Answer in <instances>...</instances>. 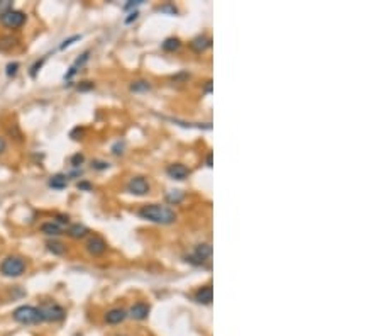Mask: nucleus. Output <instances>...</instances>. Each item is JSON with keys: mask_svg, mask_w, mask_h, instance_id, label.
Listing matches in <instances>:
<instances>
[{"mask_svg": "<svg viewBox=\"0 0 381 336\" xmlns=\"http://www.w3.org/2000/svg\"><path fill=\"white\" fill-rule=\"evenodd\" d=\"M139 216L146 221L156 222V224H173L176 221V212L168 205L161 204H146L139 209Z\"/></svg>", "mask_w": 381, "mask_h": 336, "instance_id": "f257e3e1", "label": "nucleus"}, {"mask_svg": "<svg viewBox=\"0 0 381 336\" xmlns=\"http://www.w3.org/2000/svg\"><path fill=\"white\" fill-rule=\"evenodd\" d=\"M12 319L19 324H37L43 323L39 309L34 306H19L12 313Z\"/></svg>", "mask_w": 381, "mask_h": 336, "instance_id": "f03ea898", "label": "nucleus"}, {"mask_svg": "<svg viewBox=\"0 0 381 336\" xmlns=\"http://www.w3.org/2000/svg\"><path fill=\"white\" fill-rule=\"evenodd\" d=\"M26 272V262L20 256H7L0 263V273L5 277H20Z\"/></svg>", "mask_w": 381, "mask_h": 336, "instance_id": "7ed1b4c3", "label": "nucleus"}, {"mask_svg": "<svg viewBox=\"0 0 381 336\" xmlns=\"http://www.w3.org/2000/svg\"><path fill=\"white\" fill-rule=\"evenodd\" d=\"M37 309H39L41 319L43 321H53V323H56V321L64 319V316H66L64 309L56 302H43Z\"/></svg>", "mask_w": 381, "mask_h": 336, "instance_id": "20e7f679", "label": "nucleus"}, {"mask_svg": "<svg viewBox=\"0 0 381 336\" xmlns=\"http://www.w3.org/2000/svg\"><path fill=\"white\" fill-rule=\"evenodd\" d=\"M27 16L22 12V10H16V9H10L7 10L3 16H0V24L7 29H19L26 24Z\"/></svg>", "mask_w": 381, "mask_h": 336, "instance_id": "39448f33", "label": "nucleus"}, {"mask_svg": "<svg viewBox=\"0 0 381 336\" xmlns=\"http://www.w3.org/2000/svg\"><path fill=\"white\" fill-rule=\"evenodd\" d=\"M126 188H127V192H130V194H134V195H146V194H149L151 185L144 177H132L129 182H127Z\"/></svg>", "mask_w": 381, "mask_h": 336, "instance_id": "423d86ee", "label": "nucleus"}, {"mask_svg": "<svg viewBox=\"0 0 381 336\" xmlns=\"http://www.w3.org/2000/svg\"><path fill=\"white\" fill-rule=\"evenodd\" d=\"M85 248H87V252L90 253L92 256H102L105 252H107V241H105L102 236L94 235L88 238Z\"/></svg>", "mask_w": 381, "mask_h": 336, "instance_id": "0eeeda50", "label": "nucleus"}, {"mask_svg": "<svg viewBox=\"0 0 381 336\" xmlns=\"http://www.w3.org/2000/svg\"><path fill=\"white\" fill-rule=\"evenodd\" d=\"M212 256V246L208 243H202V245H197L195 248V255L188 256L187 262L195 263V265H204L205 260H208Z\"/></svg>", "mask_w": 381, "mask_h": 336, "instance_id": "6e6552de", "label": "nucleus"}, {"mask_svg": "<svg viewBox=\"0 0 381 336\" xmlns=\"http://www.w3.org/2000/svg\"><path fill=\"white\" fill-rule=\"evenodd\" d=\"M166 173L170 175V178H173V180L181 182V180H185V178H188L190 170H188L183 163H171V165H168L166 168Z\"/></svg>", "mask_w": 381, "mask_h": 336, "instance_id": "1a4fd4ad", "label": "nucleus"}, {"mask_svg": "<svg viewBox=\"0 0 381 336\" xmlns=\"http://www.w3.org/2000/svg\"><path fill=\"white\" fill-rule=\"evenodd\" d=\"M149 306H147L146 302H137V304H134L132 307H130V311H129V314L127 316H130L132 319H136V321H143V319H146L147 316H149Z\"/></svg>", "mask_w": 381, "mask_h": 336, "instance_id": "9d476101", "label": "nucleus"}, {"mask_svg": "<svg viewBox=\"0 0 381 336\" xmlns=\"http://www.w3.org/2000/svg\"><path fill=\"white\" fill-rule=\"evenodd\" d=\"M195 301H197L198 304H210L212 301H214V289H212V286H204L200 287V289L195 292Z\"/></svg>", "mask_w": 381, "mask_h": 336, "instance_id": "9b49d317", "label": "nucleus"}, {"mask_svg": "<svg viewBox=\"0 0 381 336\" xmlns=\"http://www.w3.org/2000/svg\"><path fill=\"white\" fill-rule=\"evenodd\" d=\"M127 318V311L121 309V307H115V309H111L109 313H105V323L109 324H121Z\"/></svg>", "mask_w": 381, "mask_h": 336, "instance_id": "f8f14e48", "label": "nucleus"}, {"mask_svg": "<svg viewBox=\"0 0 381 336\" xmlns=\"http://www.w3.org/2000/svg\"><path fill=\"white\" fill-rule=\"evenodd\" d=\"M190 46L195 53H204L205 50H208V48L212 46V39L208 36H205V34H200V36H197L193 41H191Z\"/></svg>", "mask_w": 381, "mask_h": 336, "instance_id": "ddd939ff", "label": "nucleus"}, {"mask_svg": "<svg viewBox=\"0 0 381 336\" xmlns=\"http://www.w3.org/2000/svg\"><path fill=\"white\" fill-rule=\"evenodd\" d=\"M48 185H49L51 188H54V190H63V188H66V185H68V175H64V173L53 175V177H49V180H48Z\"/></svg>", "mask_w": 381, "mask_h": 336, "instance_id": "4468645a", "label": "nucleus"}, {"mask_svg": "<svg viewBox=\"0 0 381 336\" xmlns=\"http://www.w3.org/2000/svg\"><path fill=\"white\" fill-rule=\"evenodd\" d=\"M88 228L87 226H83V224H71L70 228H68V231H66V235L70 236V238H73V239H81V238H85V236L88 235Z\"/></svg>", "mask_w": 381, "mask_h": 336, "instance_id": "2eb2a0df", "label": "nucleus"}, {"mask_svg": "<svg viewBox=\"0 0 381 336\" xmlns=\"http://www.w3.org/2000/svg\"><path fill=\"white\" fill-rule=\"evenodd\" d=\"M41 233H44L46 236H60V235H63V229H61L60 224L49 221V222L41 224Z\"/></svg>", "mask_w": 381, "mask_h": 336, "instance_id": "dca6fc26", "label": "nucleus"}, {"mask_svg": "<svg viewBox=\"0 0 381 336\" xmlns=\"http://www.w3.org/2000/svg\"><path fill=\"white\" fill-rule=\"evenodd\" d=\"M180 46H181V43L178 37H168V39H164V43L161 44L163 51H166V53H175V51L180 50Z\"/></svg>", "mask_w": 381, "mask_h": 336, "instance_id": "f3484780", "label": "nucleus"}, {"mask_svg": "<svg viewBox=\"0 0 381 336\" xmlns=\"http://www.w3.org/2000/svg\"><path fill=\"white\" fill-rule=\"evenodd\" d=\"M46 248H48V252L49 253H53V255H56V256H61V255H64V252H66V246L63 245V243H60V241H48L46 243Z\"/></svg>", "mask_w": 381, "mask_h": 336, "instance_id": "a211bd4d", "label": "nucleus"}, {"mask_svg": "<svg viewBox=\"0 0 381 336\" xmlns=\"http://www.w3.org/2000/svg\"><path fill=\"white\" fill-rule=\"evenodd\" d=\"M183 199H185V192H181V190H170L166 194V201L170 202V204H173V205L181 204V202H183Z\"/></svg>", "mask_w": 381, "mask_h": 336, "instance_id": "6ab92c4d", "label": "nucleus"}, {"mask_svg": "<svg viewBox=\"0 0 381 336\" xmlns=\"http://www.w3.org/2000/svg\"><path fill=\"white\" fill-rule=\"evenodd\" d=\"M151 90V84L147 80H137L130 84V92H147Z\"/></svg>", "mask_w": 381, "mask_h": 336, "instance_id": "aec40b11", "label": "nucleus"}, {"mask_svg": "<svg viewBox=\"0 0 381 336\" xmlns=\"http://www.w3.org/2000/svg\"><path fill=\"white\" fill-rule=\"evenodd\" d=\"M81 39V36L80 34H75V36H71V37H68V39H64L63 43L60 44V50L63 51V50H66V48H70L71 44H75L77 41H80Z\"/></svg>", "mask_w": 381, "mask_h": 336, "instance_id": "412c9836", "label": "nucleus"}, {"mask_svg": "<svg viewBox=\"0 0 381 336\" xmlns=\"http://www.w3.org/2000/svg\"><path fill=\"white\" fill-rule=\"evenodd\" d=\"M17 71H19V63H17V61H14V63H9V65L5 67L7 77H16Z\"/></svg>", "mask_w": 381, "mask_h": 336, "instance_id": "4be33fe9", "label": "nucleus"}, {"mask_svg": "<svg viewBox=\"0 0 381 336\" xmlns=\"http://www.w3.org/2000/svg\"><path fill=\"white\" fill-rule=\"evenodd\" d=\"M14 44H16V39H12V37H3V39H0V50H9V48H12Z\"/></svg>", "mask_w": 381, "mask_h": 336, "instance_id": "5701e85b", "label": "nucleus"}, {"mask_svg": "<svg viewBox=\"0 0 381 336\" xmlns=\"http://www.w3.org/2000/svg\"><path fill=\"white\" fill-rule=\"evenodd\" d=\"M159 12H166V14H171V16H175V14H178V9L173 5V3H166V5H161V7H159Z\"/></svg>", "mask_w": 381, "mask_h": 336, "instance_id": "b1692460", "label": "nucleus"}, {"mask_svg": "<svg viewBox=\"0 0 381 336\" xmlns=\"http://www.w3.org/2000/svg\"><path fill=\"white\" fill-rule=\"evenodd\" d=\"M144 0H129V2L124 5V10H136L139 5H143Z\"/></svg>", "mask_w": 381, "mask_h": 336, "instance_id": "393cba45", "label": "nucleus"}, {"mask_svg": "<svg viewBox=\"0 0 381 336\" xmlns=\"http://www.w3.org/2000/svg\"><path fill=\"white\" fill-rule=\"evenodd\" d=\"M10 9H14V5H12L10 0H0V16H3V14Z\"/></svg>", "mask_w": 381, "mask_h": 336, "instance_id": "a878e982", "label": "nucleus"}, {"mask_svg": "<svg viewBox=\"0 0 381 336\" xmlns=\"http://www.w3.org/2000/svg\"><path fill=\"white\" fill-rule=\"evenodd\" d=\"M83 162H85V156H83V155H80V153H77V155L71 156V167L78 168V167H80Z\"/></svg>", "mask_w": 381, "mask_h": 336, "instance_id": "bb28decb", "label": "nucleus"}, {"mask_svg": "<svg viewBox=\"0 0 381 336\" xmlns=\"http://www.w3.org/2000/svg\"><path fill=\"white\" fill-rule=\"evenodd\" d=\"M92 167H94L95 170H105V168H109L111 165H109L107 162H100V160H95V162L92 163Z\"/></svg>", "mask_w": 381, "mask_h": 336, "instance_id": "cd10ccee", "label": "nucleus"}, {"mask_svg": "<svg viewBox=\"0 0 381 336\" xmlns=\"http://www.w3.org/2000/svg\"><path fill=\"white\" fill-rule=\"evenodd\" d=\"M122 150H124V143H121V141H117L114 146H112V153H114V155H122V153H124Z\"/></svg>", "mask_w": 381, "mask_h": 336, "instance_id": "c85d7f7f", "label": "nucleus"}, {"mask_svg": "<svg viewBox=\"0 0 381 336\" xmlns=\"http://www.w3.org/2000/svg\"><path fill=\"white\" fill-rule=\"evenodd\" d=\"M43 63H44V60H41V61H36V63L32 65V68H31V77H36L37 75V70H39L41 67H43Z\"/></svg>", "mask_w": 381, "mask_h": 336, "instance_id": "c756f323", "label": "nucleus"}, {"mask_svg": "<svg viewBox=\"0 0 381 336\" xmlns=\"http://www.w3.org/2000/svg\"><path fill=\"white\" fill-rule=\"evenodd\" d=\"M56 224H68V222H70V218H68V216H64V214H58L56 216Z\"/></svg>", "mask_w": 381, "mask_h": 336, "instance_id": "7c9ffc66", "label": "nucleus"}, {"mask_svg": "<svg viewBox=\"0 0 381 336\" xmlns=\"http://www.w3.org/2000/svg\"><path fill=\"white\" fill-rule=\"evenodd\" d=\"M137 17H139V12H137V10H132V12L129 14V17L126 19V24H130V22H134V20H137Z\"/></svg>", "mask_w": 381, "mask_h": 336, "instance_id": "2f4dec72", "label": "nucleus"}, {"mask_svg": "<svg viewBox=\"0 0 381 336\" xmlns=\"http://www.w3.org/2000/svg\"><path fill=\"white\" fill-rule=\"evenodd\" d=\"M81 84L83 85H78V90H92V88H94V84H92V82H81Z\"/></svg>", "mask_w": 381, "mask_h": 336, "instance_id": "473e14b6", "label": "nucleus"}, {"mask_svg": "<svg viewBox=\"0 0 381 336\" xmlns=\"http://www.w3.org/2000/svg\"><path fill=\"white\" fill-rule=\"evenodd\" d=\"M78 188H80V190H92V185L88 184V182H80V184H78Z\"/></svg>", "mask_w": 381, "mask_h": 336, "instance_id": "72a5a7b5", "label": "nucleus"}, {"mask_svg": "<svg viewBox=\"0 0 381 336\" xmlns=\"http://www.w3.org/2000/svg\"><path fill=\"white\" fill-rule=\"evenodd\" d=\"M5 150H7V141H5V138H2V136H0V155H2Z\"/></svg>", "mask_w": 381, "mask_h": 336, "instance_id": "f704fd0d", "label": "nucleus"}, {"mask_svg": "<svg viewBox=\"0 0 381 336\" xmlns=\"http://www.w3.org/2000/svg\"><path fill=\"white\" fill-rule=\"evenodd\" d=\"M205 92H207V94H210V92H212V82H207V87H205Z\"/></svg>", "mask_w": 381, "mask_h": 336, "instance_id": "c9c22d12", "label": "nucleus"}, {"mask_svg": "<svg viewBox=\"0 0 381 336\" xmlns=\"http://www.w3.org/2000/svg\"><path fill=\"white\" fill-rule=\"evenodd\" d=\"M207 167H212V153L207 155Z\"/></svg>", "mask_w": 381, "mask_h": 336, "instance_id": "e433bc0d", "label": "nucleus"}, {"mask_svg": "<svg viewBox=\"0 0 381 336\" xmlns=\"http://www.w3.org/2000/svg\"><path fill=\"white\" fill-rule=\"evenodd\" d=\"M117 336H124V335H117Z\"/></svg>", "mask_w": 381, "mask_h": 336, "instance_id": "4c0bfd02", "label": "nucleus"}]
</instances>
